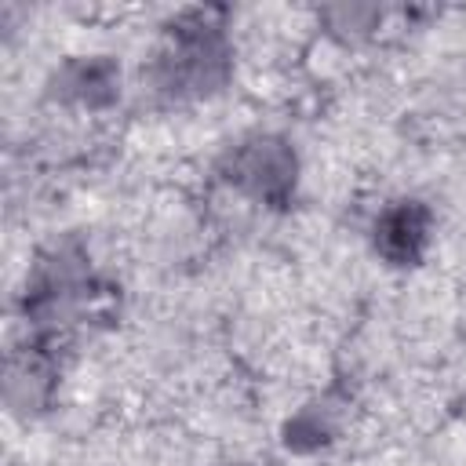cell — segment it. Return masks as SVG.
Returning <instances> with one entry per match:
<instances>
[{
  "label": "cell",
  "instance_id": "6da1fadb",
  "mask_svg": "<svg viewBox=\"0 0 466 466\" xmlns=\"http://www.w3.org/2000/svg\"><path fill=\"white\" fill-rule=\"evenodd\" d=\"M229 66L233 47L218 11L193 7L164 29L149 62V84L167 98H200L226 84Z\"/></svg>",
  "mask_w": 466,
  "mask_h": 466
},
{
  "label": "cell",
  "instance_id": "7a4b0ae2",
  "mask_svg": "<svg viewBox=\"0 0 466 466\" xmlns=\"http://www.w3.org/2000/svg\"><path fill=\"white\" fill-rule=\"evenodd\" d=\"M222 178L255 204H288L299 182V157L288 138L255 131L226 149Z\"/></svg>",
  "mask_w": 466,
  "mask_h": 466
},
{
  "label": "cell",
  "instance_id": "3957f363",
  "mask_svg": "<svg viewBox=\"0 0 466 466\" xmlns=\"http://www.w3.org/2000/svg\"><path fill=\"white\" fill-rule=\"evenodd\" d=\"M51 339H25L7 353L4 371V400L18 415H36L51 404L55 382H58V360H55Z\"/></svg>",
  "mask_w": 466,
  "mask_h": 466
},
{
  "label": "cell",
  "instance_id": "277c9868",
  "mask_svg": "<svg viewBox=\"0 0 466 466\" xmlns=\"http://www.w3.org/2000/svg\"><path fill=\"white\" fill-rule=\"evenodd\" d=\"M430 229H433V218L426 204L393 200L379 211L371 226V240H375V251L390 266H415L430 248Z\"/></svg>",
  "mask_w": 466,
  "mask_h": 466
},
{
  "label": "cell",
  "instance_id": "5b68a950",
  "mask_svg": "<svg viewBox=\"0 0 466 466\" xmlns=\"http://www.w3.org/2000/svg\"><path fill=\"white\" fill-rule=\"evenodd\" d=\"M51 95L76 109H102L120 95V66L109 55H76L55 69Z\"/></svg>",
  "mask_w": 466,
  "mask_h": 466
},
{
  "label": "cell",
  "instance_id": "8992f818",
  "mask_svg": "<svg viewBox=\"0 0 466 466\" xmlns=\"http://www.w3.org/2000/svg\"><path fill=\"white\" fill-rule=\"evenodd\" d=\"M335 433V411L328 400L306 404L291 422H288V444L291 448H320Z\"/></svg>",
  "mask_w": 466,
  "mask_h": 466
}]
</instances>
